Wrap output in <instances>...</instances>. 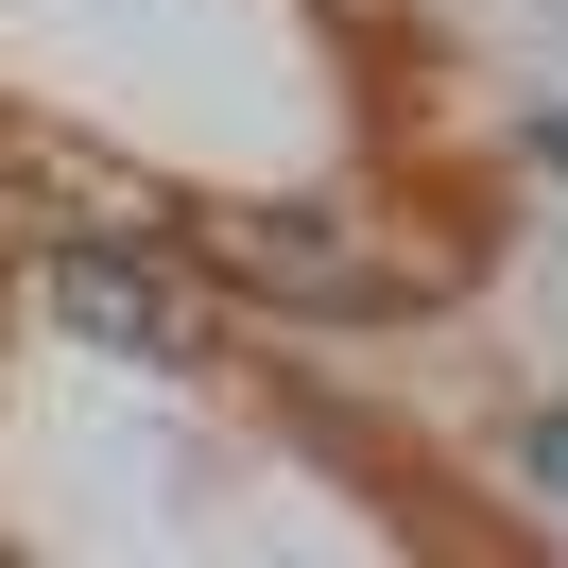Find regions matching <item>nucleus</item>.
I'll list each match as a JSON object with an SVG mask.
<instances>
[{
  "mask_svg": "<svg viewBox=\"0 0 568 568\" xmlns=\"http://www.w3.org/2000/svg\"><path fill=\"white\" fill-rule=\"evenodd\" d=\"M207 276L258 293V311H396L414 258L345 242V207H242V224H207Z\"/></svg>",
  "mask_w": 568,
  "mask_h": 568,
  "instance_id": "obj_1",
  "label": "nucleus"
},
{
  "mask_svg": "<svg viewBox=\"0 0 568 568\" xmlns=\"http://www.w3.org/2000/svg\"><path fill=\"white\" fill-rule=\"evenodd\" d=\"M52 311H70L87 345H121V362H190L207 345V311H190L139 242H52Z\"/></svg>",
  "mask_w": 568,
  "mask_h": 568,
  "instance_id": "obj_2",
  "label": "nucleus"
},
{
  "mask_svg": "<svg viewBox=\"0 0 568 568\" xmlns=\"http://www.w3.org/2000/svg\"><path fill=\"white\" fill-rule=\"evenodd\" d=\"M534 155H551V173H568V121H534Z\"/></svg>",
  "mask_w": 568,
  "mask_h": 568,
  "instance_id": "obj_4",
  "label": "nucleus"
},
{
  "mask_svg": "<svg viewBox=\"0 0 568 568\" xmlns=\"http://www.w3.org/2000/svg\"><path fill=\"white\" fill-rule=\"evenodd\" d=\"M534 483H568V414H534Z\"/></svg>",
  "mask_w": 568,
  "mask_h": 568,
  "instance_id": "obj_3",
  "label": "nucleus"
}]
</instances>
